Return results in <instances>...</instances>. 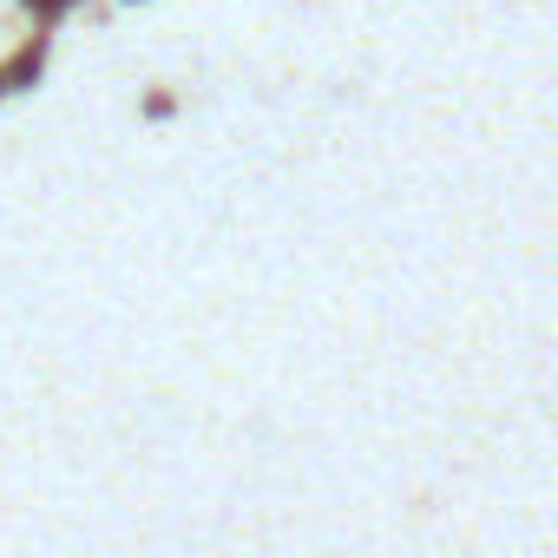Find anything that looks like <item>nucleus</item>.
<instances>
[]
</instances>
